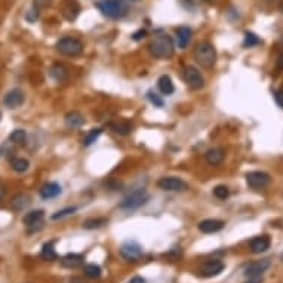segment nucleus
<instances>
[{
    "label": "nucleus",
    "instance_id": "79ce46f5",
    "mask_svg": "<svg viewBox=\"0 0 283 283\" xmlns=\"http://www.w3.org/2000/svg\"><path fill=\"white\" fill-rule=\"evenodd\" d=\"M69 283H88V282L83 277H80V276H74V277H71L69 280Z\"/></svg>",
    "mask_w": 283,
    "mask_h": 283
},
{
    "label": "nucleus",
    "instance_id": "c85d7f7f",
    "mask_svg": "<svg viewBox=\"0 0 283 283\" xmlns=\"http://www.w3.org/2000/svg\"><path fill=\"white\" fill-rule=\"evenodd\" d=\"M28 166H30V162L27 159H24V157H17V159L12 160V169L15 172L22 174L28 169Z\"/></svg>",
    "mask_w": 283,
    "mask_h": 283
},
{
    "label": "nucleus",
    "instance_id": "c03bdc74",
    "mask_svg": "<svg viewBox=\"0 0 283 283\" xmlns=\"http://www.w3.org/2000/svg\"><path fill=\"white\" fill-rule=\"evenodd\" d=\"M5 196V187H0V199H3Z\"/></svg>",
    "mask_w": 283,
    "mask_h": 283
},
{
    "label": "nucleus",
    "instance_id": "37998d69",
    "mask_svg": "<svg viewBox=\"0 0 283 283\" xmlns=\"http://www.w3.org/2000/svg\"><path fill=\"white\" fill-rule=\"evenodd\" d=\"M129 283H145V279H142V277L137 276V277L131 279V280H129Z\"/></svg>",
    "mask_w": 283,
    "mask_h": 283
},
{
    "label": "nucleus",
    "instance_id": "8fccbe9b",
    "mask_svg": "<svg viewBox=\"0 0 283 283\" xmlns=\"http://www.w3.org/2000/svg\"><path fill=\"white\" fill-rule=\"evenodd\" d=\"M0 119H2V114H0Z\"/></svg>",
    "mask_w": 283,
    "mask_h": 283
},
{
    "label": "nucleus",
    "instance_id": "9d476101",
    "mask_svg": "<svg viewBox=\"0 0 283 283\" xmlns=\"http://www.w3.org/2000/svg\"><path fill=\"white\" fill-rule=\"evenodd\" d=\"M159 188L165 192H184L187 190V184L181 179V178H177V177H165V178H160L159 182H157Z\"/></svg>",
    "mask_w": 283,
    "mask_h": 283
},
{
    "label": "nucleus",
    "instance_id": "7c9ffc66",
    "mask_svg": "<svg viewBox=\"0 0 283 283\" xmlns=\"http://www.w3.org/2000/svg\"><path fill=\"white\" fill-rule=\"evenodd\" d=\"M101 129L100 128H95V129H90V132L85 137V140H83V144L86 145V147H89V145H92L93 142H95L98 138H100V135H101Z\"/></svg>",
    "mask_w": 283,
    "mask_h": 283
},
{
    "label": "nucleus",
    "instance_id": "7ed1b4c3",
    "mask_svg": "<svg viewBox=\"0 0 283 283\" xmlns=\"http://www.w3.org/2000/svg\"><path fill=\"white\" fill-rule=\"evenodd\" d=\"M97 8L103 15L113 19L122 18L128 12V6L123 0H100V2H97Z\"/></svg>",
    "mask_w": 283,
    "mask_h": 283
},
{
    "label": "nucleus",
    "instance_id": "cd10ccee",
    "mask_svg": "<svg viewBox=\"0 0 283 283\" xmlns=\"http://www.w3.org/2000/svg\"><path fill=\"white\" fill-rule=\"evenodd\" d=\"M27 140V132L24 129H15L11 135H9V141L12 144H17V145H21L24 144Z\"/></svg>",
    "mask_w": 283,
    "mask_h": 283
},
{
    "label": "nucleus",
    "instance_id": "e433bc0d",
    "mask_svg": "<svg viewBox=\"0 0 283 283\" xmlns=\"http://www.w3.org/2000/svg\"><path fill=\"white\" fill-rule=\"evenodd\" d=\"M274 100H276L277 106L280 108H283V89H279V90L274 92Z\"/></svg>",
    "mask_w": 283,
    "mask_h": 283
},
{
    "label": "nucleus",
    "instance_id": "58836bf2",
    "mask_svg": "<svg viewBox=\"0 0 283 283\" xmlns=\"http://www.w3.org/2000/svg\"><path fill=\"white\" fill-rule=\"evenodd\" d=\"M49 5V0H35V8L36 9H40V8H45V6H48Z\"/></svg>",
    "mask_w": 283,
    "mask_h": 283
},
{
    "label": "nucleus",
    "instance_id": "a878e982",
    "mask_svg": "<svg viewBox=\"0 0 283 283\" xmlns=\"http://www.w3.org/2000/svg\"><path fill=\"white\" fill-rule=\"evenodd\" d=\"M108 223L107 218H89L83 223V227L86 230H95V229H101L103 226H106Z\"/></svg>",
    "mask_w": 283,
    "mask_h": 283
},
{
    "label": "nucleus",
    "instance_id": "a211bd4d",
    "mask_svg": "<svg viewBox=\"0 0 283 283\" xmlns=\"http://www.w3.org/2000/svg\"><path fill=\"white\" fill-rule=\"evenodd\" d=\"M224 157H226V154H224L223 148H211L205 154V160L211 166H218V165L223 163Z\"/></svg>",
    "mask_w": 283,
    "mask_h": 283
},
{
    "label": "nucleus",
    "instance_id": "6e6552de",
    "mask_svg": "<svg viewBox=\"0 0 283 283\" xmlns=\"http://www.w3.org/2000/svg\"><path fill=\"white\" fill-rule=\"evenodd\" d=\"M182 76H184L185 83L195 90H199L205 86V79H203L202 73L193 66H185L184 71H182Z\"/></svg>",
    "mask_w": 283,
    "mask_h": 283
},
{
    "label": "nucleus",
    "instance_id": "f3484780",
    "mask_svg": "<svg viewBox=\"0 0 283 283\" xmlns=\"http://www.w3.org/2000/svg\"><path fill=\"white\" fill-rule=\"evenodd\" d=\"M61 185L56 184V182H46L45 185H42V188L39 190V195L42 199L48 200V199H53L56 196L61 195Z\"/></svg>",
    "mask_w": 283,
    "mask_h": 283
},
{
    "label": "nucleus",
    "instance_id": "a19ab883",
    "mask_svg": "<svg viewBox=\"0 0 283 283\" xmlns=\"http://www.w3.org/2000/svg\"><path fill=\"white\" fill-rule=\"evenodd\" d=\"M245 283H263V276L258 277H248V280Z\"/></svg>",
    "mask_w": 283,
    "mask_h": 283
},
{
    "label": "nucleus",
    "instance_id": "ddd939ff",
    "mask_svg": "<svg viewBox=\"0 0 283 283\" xmlns=\"http://www.w3.org/2000/svg\"><path fill=\"white\" fill-rule=\"evenodd\" d=\"M268 267H270V260L255 261L254 264H250L245 270V276L246 277H258V276H263V273H265Z\"/></svg>",
    "mask_w": 283,
    "mask_h": 283
},
{
    "label": "nucleus",
    "instance_id": "09e8293b",
    "mask_svg": "<svg viewBox=\"0 0 283 283\" xmlns=\"http://www.w3.org/2000/svg\"><path fill=\"white\" fill-rule=\"evenodd\" d=\"M282 260H283V254H282Z\"/></svg>",
    "mask_w": 283,
    "mask_h": 283
},
{
    "label": "nucleus",
    "instance_id": "de8ad7c7",
    "mask_svg": "<svg viewBox=\"0 0 283 283\" xmlns=\"http://www.w3.org/2000/svg\"><path fill=\"white\" fill-rule=\"evenodd\" d=\"M205 2H213V0H205Z\"/></svg>",
    "mask_w": 283,
    "mask_h": 283
},
{
    "label": "nucleus",
    "instance_id": "c9c22d12",
    "mask_svg": "<svg viewBox=\"0 0 283 283\" xmlns=\"http://www.w3.org/2000/svg\"><path fill=\"white\" fill-rule=\"evenodd\" d=\"M25 18H27V21H30V22H35V21L39 18V9H36V8L33 6V9H30V11L25 14Z\"/></svg>",
    "mask_w": 283,
    "mask_h": 283
},
{
    "label": "nucleus",
    "instance_id": "49530a36",
    "mask_svg": "<svg viewBox=\"0 0 283 283\" xmlns=\"http://www.w3.org/2000/svg\"><path fill=\"white\" fill-rule=\"evenodd\" d=\"M268 2H277V0H268Z\"/></svg>",
    "mask_w": 283,
    "mask_h": 283
},
{
    "label": "nucleus",
    "instance_id": "4468645a",
    "mask_svg": "<svg viewBox=\"0 0 283 283\" xmlns=\"http://www.w3.org/2000/svg\"><path fill=\"white\" fill-rule=\"evenodd\" d=\"M175 35H177V45L179 49H185L188 46V43H190L192 40V35H193V31L190 27H178L175 30Z\"/></svg>",
    "mask_w": 283,
    "mask_h": 283
},
{
    "label": "nucleus",
    "instance_id": "423d86ee",
    "mask_svg": "<svg viewBox=\"0 0 283 283\" xmlns=\"http://www.w3.org/2000/svg\"><path fill=\"white\" fill-rule=\"evenodd\" d=\"M144 254L142 246L135 242V240H128L120 246V255L123 260H126L129 263H137Z\"/></svg>",
    "mask_w": 283,
    "mask_h": 283
},
{
    "label": "nucleus",
    "instance_id": "0eeeda50",
    "mask_svg": "<svg viewBox=\"0 0 283 283\" xmlns=\"http://www.w3.org/2000/svg\"><path fill=\"white\" fill-rule=\"evenodd\" d=\"M43 218H45V212L42 209L31 211L24 215L22 223L25 224L28 233H37L43 229Z\"/></svg>",
    "mask_w": 283,
    "mask_h": 283
},
{
    "label": "nucleus",
    "instance_id": "9b49d317",
    "mask_svg": "<svg viewBox=\"0 0 283 283\" xmlns=\"http://www.w3.org/2000/svg\"><path fill=\"white\" fill-rule=\"evenodd\" d=\"M224 268H226L224 263L218 261V260L206 261V263L200 267V276H202V277H213V276H218L219 273H223Z\"/></svg>",
    "mask_w": 283,
    "mask_h": 283
},
{
    "label": "nucleus",
    "instance_id": "20e7f679",
    "mask_svg": "<svg viewBox=\"0 0 283 283\" xmlns=\"http://www.w3.org/2000/svg\"><path fill=\"white\" fill-rule=\"evenodd\" d=\"M150 200V195L147 190L144 188H140V190L131 193L129 196H126L122 203H120V209H124V211H134V209H138L141 206H144L147 202Z\"/></svg>",
    "mask_w": 283,
    "mask_h": 283
},
{
    "label": "nucleus",
    "instance_id": "393cba45",
    "mask_svg": "<svg viewBox=\"0 0 283 283\" xmlns=\"http://www.w3.org/2000/svg\"><path fill=\"white\" fill-rule=\"evenodd\" d=\"M111 129L119 134V135H128L132 132V124L128 123V122H117V123H111L110 124Z\"/></svg>",
    "mask_w": 283,
    "mask_h": 283
},
{
    "label": "nucleus",
    "instance_id": "4c0bfd02",
    "mask_svg": "<svg viewBox=\"0 0 283 283\" xmlns=\"http://www.w3.org/2000/svg\"><path fill=\"white\" fill-rule=\"evenodd\" d=\"M147 36V31L145 30H138V31H135V33L132 35V39L134 40H141V39H144Z\"/></svg>",
    "mask_w": 283,
    "mask_h": 283
},
{
    "label": "nucleus",
    "instance_id": "a18cd8bd",
    "mask_svg": "<svg viewBox=\"0 0 283 283\" xmlns=\"http://www.w3.org/2000/svg\"><path fill=\"white\" fill-rule=\"evenodd\" d=\"M280 43H282V45H283V36H282V37H280Z\"/></svg>",
    "mask_w": 283,
    "mask_h": 283
},
{
    "label": "nucleus",
    "instance_id": "b1692460",
    "mask_svg": "<svg viewBox=\"0 0 283 283\" xmlns=\"http://www.w3.org/2000/svg\"><path fill=\"white\" fill-rule=\"evenodd\" d=\"M53 245H55L53 240H51V242H48V243L43 245L42 252H40V257H42L43 260H46V261H55V260L58 258V255H56V252H55Z\"/></svg>",
    "mask_w": 283,
    "mask_h": 283
},
{
    "label": "nucleus",
    "instance_id": "ea45409f",
    "mask_svg": "<svg viewBox=\"0 0 283 283\" xmlns=\"http://www.w3.org/2000/svg\"><path fill=\"white\" fill-rule=\"evenodd\" d=\"M276 69H277L279 71L283 70V53H280V55L277 56V59H276Z\"/></svg>",
    "mask_w": 283,
    "mask_h": 283
},
{
    "label": "nucleus",
    "instance_id": "f704fd0d",
    "mask_svg": "<svg viewBox=\"0 0 283 283\" xmlns=\"http://www.w3.org/2000/svg\"><path fill=\"white\" fill-rule=\"evenodd\" d=\"M147 97H148L150 103L154 104V107H163L165 103H163V100H162V97L159 95V93H156V92H153V90H148Z\"/></svg>",
    "mask_w": 283,
    "mask_h": 283
},
{
    "label": "nucleus",
    "instance_id": "f8f14e48",
    "mask_svg": "<svg viewBox=\"0 0 283 283\" xmlns=\"http://www.w3.org/2000/svg\"><path fill=\"white\" fill-rule=\"evenodd\" d=\"M24 100H25V97H24V92L21 89H12L5 95L3 104L8 108H18L19 106H22Z\"/></svg>",
    "mask_w": 283,
    "mask_h": 283
},
{
    "label": "nucleus",
    "instance_id": "4be33fe9",
    "mask_svg": "<svg viewBox=\"0 0 283 283\" xmlns=\"http://www.w3.org/2000/svg\"><path fill=\"white\" fill-rule=\"evenodd\" d=\"M66 124L69 128H80L85 124V117L79 111H70L66 114Z\"/></svg>",
    "mask_w": 283,
    "mask_h": 283
},
{
    "label": "nucleus",
    "instance_id": "f03ea898",
    "mask_svg": "<svg viewBox=\"0 0 283 283\" xmlns=\"http://www.w3.org/2000/svg\"><path fill=\"white\" fill-rule=\"evenodd\" d=\"M193 56L197 64L203 69H212L216 62V51L209 42H199L195 46Z\"/></svg>",
    "mask_w": 283,
    "mask_h": 283
},
{
    "label": "nucleus",
    "instance_id": "5701e85b",
    "mask_svg": "<svg viewBox=\"0 0 283 283\" xmlns=\"http://www.w3.org/2000/svg\"><path fill=\"white\" fill-rule=\"evenodd\" d=\"M157 86H159V90L163 93V95H172L174 90H175L172 79L169 76H166V74L159 77V80H157Z\"/></svg>",
    "mask_w": 283,
    "mask_h": 283
},
{
    "label": "nucleus",
    "instance_id": "1a4fd4ad",
    "mask_svg": "<svg viewBox=\"0 0 283 283\" xmlns=\"http://www.w3.org/2000/svg\"><path fill=\"white\" fill-rule=\"evenodd\" d=\"M271 178L267 172L263 171H254V172H249L246 175V182L250 188L254 190H261V188L267 187L270 184Z\"/></svg>",
    "mask_w": 283,
    "mask_h": 283
},
{
    "label": "nucleus",
    "instance_id": "6ab92c4d",
    "mask_svg": "<svg viewBox=\"0 0 283 283\" xmlns=\"http://www.w3.org/2000/svg\"><path fill=\"white\" fill-rule=\"evenodd\" d=\"M62 15H64V18L67 21H74L80 12V8L77 5L76 0H66L64 5H62Z\"/></svg>",
    "mask_w": 283,
    "mask_h": 283
},
{
    "label": "nucleus",
    "instance_id": "bb28decb",
    "mask_svg": "<svg viewBox=\"0 0 283 283\" xmlns=\"http://www.w3.org/2000/svg\"><path fill=\"white\" fill-rule=\"evenodd\" d=\"M51 76L56 80V82H62L67 77V69L62 64H53L51 67Z\"/></svg>",
    "mask_w": 283,
    "mask_h": 283
},
{
    "label": "nucleus",
    "instance_id": "dca6fc26",
    "mask_svg": "<svg viewBox=\"0 0 283 283\" xmlns=\"http://www.w3.org/2000/svg\"><path fill=\"white\" fill-rule=\"evenodd\" d=\"M223 229H224V221H221V219H205V221L199 223V230L206 234L218 233Z\"/></svg>",
    "mask_w": 283,
    "mask_h": 283
},
{
    "label": "nucleus",
    "instance_id": "72a5a7b5",
    "mask_svg": "<svg viewBox=\"0 0 283 283\" xmlns=\"http://www.w3.org/2000/svg\"><path fill=\"white\" fill-rule=\"evenodd\" d=\"M76 211H77V206H69V208H66V209H61V211L55 212V213L52 215V219H61V218H64V216L73 215Z\"/></svg>",
    "mask_w": 283,
    "mask_h": 283
},
{
    "label": "nucleus",
    "instance_id": "aec40b11",
    "mask_svg": "<svg viewBox=\"0 0 283 283\" xmlns=\"http://www.w3.org/2000/svg\"><path fill=\"white\" fill-rule=\"evenodd\" d=\"M31 203V196L27 195V193H18L12 197V202H11V208L14 211H24L25 208H28Z\"/></svg>",
    "mask_w": 283,
    "mask_h": 283
},
{
    "label": "nucleus",
    "instance_id": "412c9836",
    "mask_svg": "<svg viewBox=\"0 0 283 283\" xmlns=\"http://www.w3.org/2000/svg\"><path fill=\"white\" fill-rule=\"evenodd\" d=\"M83 261H85V258L80 254H67L66 257L61 258V264L66 268H77V267L83 265Z\"/></svg>",
    "mask_w": 283,
    "mask_h": 283
},
{
    "label": "nucleus",
    "instance_id": "c756f323",
    "mask_svg": "<svg viewBox=\"0 0 283 283\" xmlns=\"http://www.w3.org/2000/svg\"><path fill=\"white\" fill-rule=\"evenodd\" d=\"M83 271H85V276L89 279H100L101 277V268H100V265H95V264L85 265Z\"/></svg>",
    "mask_w": 283,
    "mask_h": 283
},
{
    "label": "nucleus",
    "instance_id": "3c124183",
    "mask_svg": "<svg viewBox=\"0 0 283 283\" xmlns=\"http://www.w3.org/2000/svg\"><path fill=\"white\" fill-rule=\"evenodd\" d=\"M134 2H137V0H134Z\"/></svg>",
    "mask_w": 283,
    "mask_h": 283
},
{
    "label": "nucleus",
    "instance_id": "39448f33",
    "mask_svg": "<svg viewBox=\"0 0 283 283\" xmlns=\"http://www.w3.org/2000/svg\"><path fill=\"white\" fill-rule=\"evenodd\" d=\"M56 49L67 56H77L83 52V43L76 37H62L56 42Z\"/></svg>",
    "mask_w": 283,
    "mask_h": 283
},
{
    "label": "nucleus",
    "instance_id": "f257e3e1",
    "mask_svg": "<svg viewBox=\"0 0 283 283\" xmlns=\"http://www.w3.org/2000/svg\"><path fill=\"white\" fill-rule=\"evenodd\" d=\"M148 51L154 58L159 59H168L174 55L175 52V45L171 36L168 35H160L151 39L148 43Z\"/></svg>",
    "mask_w": 283,
    "mask_h": 283
},
{
    "label": "nucleus",
    "instance_id": "2f4dec72",
    "mask_svg": "<svg viewBox=\"0 0 283 283\" xmlns=\"http://www.w3.org/2000/svg\"><path fill=\"white\" fill-rule=\"evenodd\" d=\"M213 196L219 200H226L229 196H230V190H229V187L226 185H216L213 188Z\"/></svg>",
    "mask_w": 283,
    "mask_h": 283
},
{
    "label": "nucleus",
    "instance_id": "2eb2a0df",
    "mask_svg": "<svg viewBox=\"0 0 283 283\" xmlns=\"http://www.w3.org/2000/svg\"><path fill=\"white\" fill-rule=\"evenodd\" d=\"M270 245H271L270 237L264 234V236H258V237L250 240L249 246H250V250H252L254 254H263V252H265V250L270 249Z\"/></svg>",
    "mask_w": 283,
    "mask_h": 283
},
{
    "label": "nucleus",
    "instance_id": "473e14b6",
    "mask_svg": "<svg viewBox=\"0 0 283 283\" xmlns=\"http://www.w3.org/2000/svg\"><path fill=\"white\" fill-rule=\"evenodd\" d=\"M258 43H260L258 36L254 35V33H249V31H246V33H245V40H243V46L245 48H252V46H255Z\"/></svg>",
    "mask_w": 283,
    "mask_h": 283
}]
</instances>
